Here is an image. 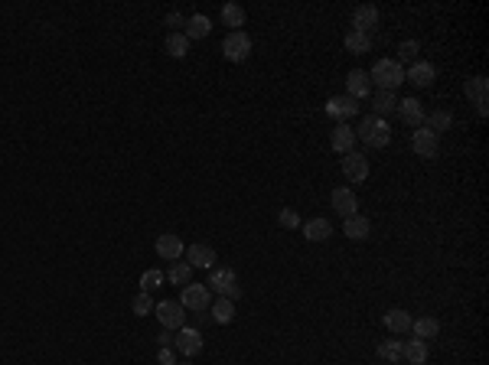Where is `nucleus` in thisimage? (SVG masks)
Wrapping results in <instances>:
<instances>
[{"label":"nucleus","mask_w":489,"mask_h":365,"mask_svg":"<svg viewBox=\"0 0 489 365\" xmlns=\"http://www.w3.org/2000/svg\"><path fill=\"white\" fill-rule=\"evenodd\" d=\"M356 137H362L365 147H376V151H382V147H389V144H391V127L385 124V118L365 114V118H362V127L356 131Z\"/></svg>","instance_id":"obj_1"},{"label":"nucleus","mask_w":489,"mask_h":365,"mask_svg":"<svg viewBox=\"0 0 489 365\" xmlns=\"http://www.w3.org/2000/svg\"><path fill=\"white\" fill-rule=\"evenodd\" d=\"M369 82H376L378 91H398V85L404 82V69L395 59H378L369 72Z\"/></svg>","instance_id":"obj_2"},{"label":"nucleus","mask_w":489,"mask_h":365,"mask_svg":"<svg viewBox=\"0 0 489 365\" xmlns=\"http://www.w3.org/2000/svg\"><path fill=\"white\" fill-rule=\"evenodd\" d=\"M209 290H215V294H222V297H239L241 287H239V277H235V271L232 267H213V274H209V284H206Z\"/></svg>","instance_id":"obj_3"},{"label":"nucleus","mask_w":489,"mask_h":365,"mask_svg":"<svg viewBox=\"0 0 489 365\" xmlns=\"http://www.w3.org/2000/svg\"><path fill=\"white\" fill-rule=\"evenodd\" d=\"M411 147L417 157H424V160H434L440 151V137L431 131V127H414V134H411Z\"/></svg>","instance_id":"obj_4"},{"label":"nucleus","mask_w":489,"mask_h":365,"mask_svg":"<svg viewBox=\"0 0 489 365\" xmlns=\"http://www.w3.org/2000/svg\"><path fill=\"white\" fill-rule=\"evenodd\" d=\"M222 52H226L228 63H245L251 56V36L245 33V30H239V33H228L226 43H222Z\"/></svg>","instance_id":"obj_5"},{"label":"nucleus","mask_w":489,"mask_h":365,"mask_svg":"<svg viewBox=\"0 0 489 365\" xmlns=\"http://www.w3.org/2000/svg\"><path fill=\"white\" fill-rule=\"evenodd\" d=\"M153 313H157V320H160L166 329H183L186 327V313H183L180 300H160L157 307H153Z\"/></svg>","instance_id":"obj_6"},{"label":"nucleus","mask_w":489,"mask_h":365,"mask_svg":"<svg viewBox=\"0 0 489 365\" xmlns=\"http://www.w3.org/2000/svg\"><path fill=\"white\" fill-rule=\"evenodd\" d=\"M180 307H183V310H193V313L209 310V287H206V284H186V287H183V297H180Z\"/></svg>","instance_id":"obj_7"},{"label":"nucleus","mask_w":489,"mask_h":365,"mask_svg":"<svg viewBox=\"0 0 489 365\" xmlns=\"http://www.w3.org/2000/svg\"><path fill=\"white\" fill-rule=\"evenodd\" d=\"M173 346H176V349H180L183 355H199V353H202V333H199V329H193V327L176 329Z\"/></svg>","instance_id":"obj_8"},{"label":"nucleus","mask_w":489,"mask_h":365,"mask_svg":"<svg viewBox=\"0 0 489 365\" xmlns=\"http://www.w3.org/2000/svg\"><path fill=\"white\" fill-rule=\"evenodd\" d=\"M343 173H346L349 183H365V177H369V160H365L362 153L349 151L343 157Z\"/></svg>","instance_id":"obj_9"},{"label":"nucleus","mask_w":489,"mask_h":365,"mask_svg":"<svg viewBox=\"0 0 489 365\" xmlns=\"http://www.w3.org/2000/svg\"><path fill=\"white\" fill-rule=\"evenodd\" d=\"M356 111H359V104H356V98H349V95H336V98L326 101V114L336 118L339 124H346Z\"/></svg>","instance_id":"obj_10"},{"label":"nucleus","mask_w":489,"mask_h":365,"mask_svg":"<svg viewBox=\"0 0 489 365\" xmlns=\"http://www.w3.org/2000/svg\"><path fill=\"white\" fill-rule=\"evenodd\" d=\"M464 91H466V98L477 104V111L479 114H486V104H489V82L483 76H477V78H466V85H464Z\"/></svg>","instance_id":"obj_11"},{"label":"nucleus","mask_w":489,"mask_h":365,"mask_svg":"<svg viewBox=\"0 0 489 365\" xmlns=\"http://www.w3.org/2000/svg\"><path fill=\"white\" fill-rule=\"evenodd\" d=\"M378 26V10L372 7V3H362V7H356V13H352V30L356 33H372Z\"/></svg>","instance_id":"obj_12"},{"label":"nucleus","mask_w":489,"mask_h":365,"mask_svg":"<svg viewBox=\"0 0 489 365\" xmlns=\"http://www.w3.org/2000/svg\"><path fill=\"white\" fill-rule=\"evenodd\" d=\"M157 254H160L163 261H180V258H183V239L173 235V232L157 235Z\"/></svg>","instance_id":"obj_13"},{"label":"nucleus","mask_w":489,"mask_h":365,"mask_svg":"<svg viewBox=\"0 0 489 365\" xmlns=\"http://www.w3.org/2000/svg\"><path fill=\"white\" fill-rule=\"evenodd\" d=\"M434 78H437V72H434V65L431 63H414L408 72H404V82H411L414 89H427V85H434Z\"/></svg>","instance_id":"obj_14"},{"label":"nucleus","mask_w":489,"mask_h":365,"mask_svg":"<svg viewBox=\"0 0 489 365\" xmlns=\"http://www.w3.org/2000/svg\"><path fill=\"white\" fill-rule=\"evenodd\" d=\"M215 252L209 248V245H202V241H196V245H189L186 248V265L189 267H215Z\"/></svg>","instance_id":"obj_15"},{"label":"nucleus","mask_w":489,"mask_h":365,"mask_svg":"<svg viewBox=\"0 0 489 365\" xmlns=\"http://www.w3.org/2000/svg\"><path fill=\"white\" fill-rule=\"evenodd\" d=\"M398 118H402L408 127H421L424 124V108H421V101L417 98H404V101H398Z\"/></svg>","instance_id":"obj_16"},{"label":"nucleus","mask_w":489,"mask_h":365,"mask_svg":"<svg viewBox=\"0 0 489 365\" xmlns=\"http://www.w3.org/2000/svg\"><path fill=\"white\" fill-rule=\"evenodd\" d=\"M346 91H349V98H369L372 95V82H369V76H365L362 69H352L349 76H346Z\"/></svg>","instance_id":"obj_17"},{"label":"nucleus","mask_w":489,"mask_h":365,"mask_svg":"<svg viewBox=\"0 0 489 365\" xmlns=\"http://www.w3.org/2000/svg\"><path fill=\"white\" fill-rule=\"evenodd\" d=\"M408 333H414V340H434L440 333V320L437 316H421V320H411V329Z\"/></svg>","instance_id":"obj_18"},{"label":"nucleus","mask_w":489,"mask_h":365,"mask_svg":"<svg viewBox=\"0 0 489 365\" xmlns=\"http://www.w3.org/2000/svg\"><path fill=\"white\" fill-rule=\"evenodd\" d=\"M329 144H333V151L336 153H349L352 144H356V131L349 124H336L333 127V134H329Z\"/></svg>","instance_id":"obj_19"},{"label":"nucleus","mask_w":489,"mask_h":365,"mask_svg":"<svg viewBox=\"0 0 489 365\" xmlns=\"http://www.w3.org/2000/svg\"><path fill=\"white\" fill-rule=\"evenodd\" d=\"M333 235V222L329 219H310L303 222V239L307 241H326Z\"/></svg>","instance_id":"obj_20"},{"label":"nucleus","mask_w":489,"mask_h":365,"mask_svg":"<svg viewBox=\"0 0 489 365\" xmlns=\"http://www.w3.org/2000/svg\"><path fill=\"white\" fill-rule=\"evenodd\" d=\"M333 209H336L343 219H349V215H356V192L346 186L333 189Z\"/></svg>","instance_id":"obj_21"},{"label":"nucleus","mask_w":489,"mask_h":365,"mask_svg":"<svg viewBox=\"0 0 489 365\" xmlns=\"http://www.w3.org/2000/svg\"><path fill=\"white\" fill-rule=\"evenodd\" d=\"M209 30H213V23H209V16H202V13H193L186 20V26H183V33H186L189 43H193V39H206Z\"/></svg>","instance_id":"obj_22"},{"label":"nucleus","mask_w":489,"mask_h":365,"mask_svg":"<svg viewBox=\"0 0 489 365\" xmlns=\"http://www.w3.org/2000/svg\"><path fill=\"white\" fill-rule=\"evenodd\" d=\"M343 235H349L352 241L369 239V219H365V215H349V219L343 222Z\"/></svg>","instance_id":"obj_23"},{"label":"nucleus","mask_w":489,"mask_h":365,"mask_svg":"<svg viewBox=\"0 0 489 365\" xmlns=\"http://www.w3.org/2000/svg\"><path fill=\"white\" fill-rule=\"evenodd\" d=\"M402 359H408L411 365H424V362H427V342H424V340H408V342H402Z\"/></svg>","instance_id":"obj_24"},{"label":"nucleus","mask_w":489,"mask_h":365,"mask_svg":"<svg viewBox=\"0 0 489 365\" xmlns=\"http://www.w3.org/2000/svg\"><path fill=\"white\" fill-rule=\"evenodd\" d=\"M166 52L173 56V59H186V52H189V39L183 30H173L170 36H166Z\"/></svg>","instance_id":"obj_25"},{"label":"nucleus","mask_w":489,"mask_h":365,"mask_svg":"<svg viewBox=\"0 0 489 365\" xmlns=\"http://www.w3.org/2000/svg\"><path fill=\"white\" fill-rule=\"evenodd\" d=\"M372 108H376V118H385L398 108V98H395V91H376L372 95Z\"/></svg>","instance_id":"obj_26"},{"label":"nucleus","mask_w":489,"mask_h":365,"mask_svg":"<svg viewBox=\"0 0 489 365\" xmlns=\"http://www.w3.org/2000/svg\"><path fill=\"white\" fill-rule=\"evenodd\" d=\"M382 320H385V327H389L391 333H408V329H411V313H408V310H389Z\"/></svg>","instance_id":"obj_27"},{"label":"nucleus","mask_w":489,"mask_h":365,"mask_svg":"<svg viewBox=\"0 0 489 365\" xmlns=\"http://www.w3.org/2000/svg\"><path fill=\"white\" fill-rule=\"evenodd\" d=\"M209 313H213V320H215V323H222V327H228V323L235 320V303L228 300V297H222V300H215V303H213V310H209Z\"/></svg>","instance_id":"obj_28"},{"label":"nucleus","mask_w":489,"mask_h":365,"mask_svg":"<svg viewBox=\"0 0 489 365\" xmlns=\"http://www.w3.org/2000/svg\"><path fill=\"white\" fill-rule=\"evenodd\" d=\"M450 124H453V114L450 111H434V114H424V127H431L434 134L440 137V131H450Z\"/></svg>","instance_id":"obj_29"},{"label":"nucleus","mask_w":489,"mask_h":365,"mask_svg":"<svg viewBox=\"0 0 489 365\" xmlns=\"http://www.w3.org/2000/svg\"><path fill=\"white\" fill-rule=\"evenodd\" d=\"M343 43H346V49H349V52H356V56H362V52H369V49H372V39L365 36V33H356V30H349Z\"/></svg>","instance_id":"obj_30"},{"label":"nucleus","mask_w":489,"mask_h":365,"mask_svg":"<svg viewBox=\"0 0 489 365\" xmlns=\"http://www.w3.org/2000/svg\"><path fill=\"white\" fill-rule=\"evenodd\" d=\"M222 20H226V26H232V33H239V26H245V10L239 3H226L222 7Z\"/></svg>","instance_id":"obj_31"},{"label":"nucleus","mask_w":489,"mask_h":365,"mask_svg":"<svg viewBox=\"0 0 489 365\" xmlns=\"http://www.w3.org/2000/svg\"><path fill=\"white\" fill-rule=\"evenodd\" d=\"M170 280H173L176 287H186L189 284V277H193V267L186 265V261H173V265H170Z\"/></svg>","instance_id":"obj_32"},{"label":"nucleus","mask_w":489,"mask_h":365,"mask_svg":"<svg viewBox=\"0 0 489 365\" xmlns=\"http://www.w3.org/2000/svg\"><path fill=\"white\" fill-rule=\"evenodd\" d=\"M378 359H385V362H398V359H402V342L398 340L378 342Z\"/></svg>","instance_id":"obj_33"},{"label":"nucleus","mask_w":489,"mask_h":365,"mask_svg":"<svg viewBox=\"0 0 489 365\" xmlns=\"http://www.w3.org/2000/svg\"><path fill=\"white\" fill-rule=\"evenodd\" d=\"M417 52H421V46H417V43H414V39H404L402 46H398V59H395V63L402 65V63H417Z\"/></svg>","instance_id":"obj_34"},{"label":"nucleus","mask_w":489,"mask_h":365,"mask_svg":"<svg viewBox=\"0 0 489 365\" xmlns=\"http://www.w3.org/2000/svg\"><path fill=\"white\" fill-rule=\"evenodd\" d=\"M153 307H157V303H153L151 294H144V290H140L138 297H134V316H151Z\"/></svg>","instance_id":"obj_35"},{"label":"nucleus","mask_w":489,"mask_h":365,"mask_svg":"<svg viewBox=\"0 0 489 365\" xmlns=\"http://www.w3.org/2000/svg\"><path fill=\"white\" fill-rule=\"evenodd\" d=\"M160 284H163V274L157 271V267H151V271H144V274H140V290H144V294H151V290L160 287Z\"/></svg>","instance_id":"obj_36"},{"label":"nucleus","mask_w":489,"mask_h":365,"mask_svg":"<svg viewBox=\"0 0 489 365\" xmlns=\"http://www.w3.org/2000/svg\"><path fill=\"white\" fill-rule=\"evenodd\" d=\"M277 222H281L284 228H297V225H301V215H297V209H281Z\"/></svg>","instance_id":"obj_37"},{"label":"nucleus","mask_w":489,"mask_h":365,"mask_svg":"<svg viewBox=\"0 0 489 365\" xmlns=\"http://www.w3.org/2000/svg\"><path fill=\"white\" fill-rule=\"evenodd\" d=\"M160 365H176V353L166 346V349H160Z\"/></svg>","instance_id":"obj_38"},{"label":"nucleus","mask_w":489,"mask_h":365,"mask_svg":"<svg viewBox=\"0 0 489 365\" xmlns=\"http://www.w3.org/2000/svg\"><path fill=\"white\" fill-rule=\"evenodd\" d=\"M166 26H186V20H183L180 13H170V16H166Z\"/></svg>","instance_id":"obj_39"},{"label":"nucleus","mask_w":489,"mask_h":365,"mask_svg":"<svg viewBox=\"0 0 489 365\" xmlns=\"http://www.w3.org/2000/svg\"><path fill=\"white\" fill-rule=\"evenodd\" d=\"M157 340H160V346H163V349H166V346H173V336H170V333H160Z\"/></svg>","instance_id":"obj_40"}]
</instances>
